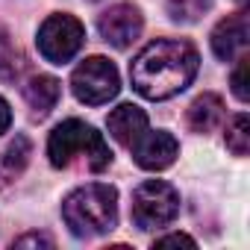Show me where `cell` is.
I'll list each match as a JSON object with an SVG mask.
<instances>
[{"mask_svg":"<svg viewBox=\"0 0 250 250\" xmlns=\"http://www.w3.org/2000/svg\"><path fill=\"white\" fill-rule=\"evenodd\" d=\"M227 147L235 156H247V150H250V118L244 112L229 121V127H227Z\"/></svg>","mask_w":250,"mask_h":250,"instance_id":"cell-15","label":"cell"},{"mask_svg":"<svg viewBox=\"0 0 250 250\" xmlns=\"http://www.w3.org/2000/svg\"><path fill=\"white\" fill-rule=\"evenodd\" d=\"M247 36H250V24H247V12H235L227 15L215 30H212V50L221 62H232L238 56L247 53Z\"/></svg>","mask_w":250,"mask_h":250,"instance_id":"cell-9","label":"cell"},{"mask_svg":"<svg viewBox=\"0 0 250 250\" xmlns=\"http://www.w3.org/2000/svg\"><path fill=\"white\" fill-rule=\"evenodd\" d=\"M39 53L53 62V65H65L71 62L83 42H85V27L74 18V15H50L42 27H39Z\"/></svg>","mask_w":250,"mask_h":250,"instance_id":"cell-5","label":"cell"},{"mask_svg":"<svg viewBox=\"0 0 250 250\" xmlns=\"http://www.w3.org/2000/svg\"><path fill=\"white\" fill-rule=\"evenodd\" d=\"M9 124H12V109H9V103L3 97H0V136L9 130Z\"/></svg>","mask_w":250,"mask_h":250,"instance_id":"cell-20","label":"cell"},{"mask_svg":"<svg viewBox=\"0 0 250 250\" xmlns=\"http://www.w3.org/2000/svg\"><path fill=\"white\" fill-rule=\"evenodd\" d=\"M30 153H33V145H30L27 136H15L3 150H0V186H6L15 177H21V171L30 162Z\"/></svg>","mask_w":250,"mask_h":250,"instance_id":"cell-13","label":"cell"},{"mask_svg":"<svg viewBox=\"0 0 250 250\" xmlns=\"http://www.w3.org/2000/svg\"><path fill=\"white\" fill-rule=\"evenodd\" d=\"M212 6V0H168V12L180 24H194L200 21Z\"/></svg>","mask_w":250,"mask_h":250,"instance_id":"cell-16","label":"cell"},{"mask_svg":"<svg viewBox=\"0 0 250 250\" xmlns=\"http://www.w3.org/2000/svg\"><path fill=\"white\" fill-rule=\"evenodd\" d=\"M159 247H171V244H186V247H194V238L186 235V232H174V235H165V238H156Z\"/></svg>","mask_w":250,"mask_h":250,"instance_id":"cell-19","label":"cell"},{"mask_svg":"<svg viewBox=\"0 0 250 250\" xmlns=\"http://www.w3.org/2000/svg\"><path fill=\"white\" fill-rule=\"evenodd\" d=\"M21 71H24V56H21V50L12 44L9 36L0 33V80H3V83H12V80L21 77Z\"/></svg>","mask_w":250,"mask_h":250,"instance_id":"cell-14","label":"cell"},{"mask_svg":"<svg viewBox=\"0 0 250 250\" xmlns=\"http://www.w3.org/2000/svg\"><path fill=\"white\" fill-rule=\"evenodd\" d=\"M180 215V191L162 180H147L133 191V221L139 229L168 227Z\"/></svg>","mask_w":250,"mask_h":250,"instance_id":"cell-4","label":"cell"},{"mask_svg":"<svg viewBox=\"0 0 250 250\" xmlns=\"http://www.w3.org/2000/svg\"><path fill=\"white\" fill-rule=\"evenodd\" d=\"M200 56L188 42L156 39L130 65L133 88L147 100H168L191 85L197 77Z\"/></svg>","mask_w":250,"mask_h":250,"instance_id":"cell-1","label":"cell"},{"mask_svg":"<svg viewBox=\"0 0 250 250\" xmlns=\"http://www.w3.org/2000/svg\"><path fill=\"white\" fill-rule=\"evenodd\" d=\"M62 218L71 227V232L80 238L103 235L118 221V191L112 186H103V183L83 186L65 197Z\"/></svg>","mask_w":250,"mask_h":250,"instance_id":"cell-3","label":"cell"},{"mask_svg":"<svg viewBox=\"0 0 250 250\" xmlns=\"http://www.w3.org/2000/svg\"><path fill=\"white\" fill-rule=\"evenodd\" d=\"M15 247H53V238L44 232H27V235L15 238Z\"/></svg>","mask_w":250,"mask_h":250,"instance_id":"cell-18","label":"cell"},{"mask_svg":"<svg viewBox=\"0 0 250 250\" xmlns=\"http://www.w3.org/2000/svg\"><path fill=\"white\" fill-rule=\"evenodd\" d=\"M247 68H250V59H247V53H244V56H238V68H235V74H232V94H235L241 103H247V97H250V91H247Z\"/></svg>","mask_w":250,"mask_h":250,"instance_id":"cell-17","label":"cell"},{"mask_svg":"<svg viewBox=\"0 0 250 250\" xmlns=\"http://www.w3.org/2000/svg\"><path fill=\"white\" fill-rule=\"evenodd\" d=\"M221 121H224V100L218 94H212V91L200 94L188 106V127L194 133H212Z\"/></svg>","mask_w":250,"mask_h":250,"instance_id":"cell-12","label":"cell"},{"mask_svg":"<svg viewBox=\"0 0 250 250\" xmlns=\"http://www.w3.org/2000/svg\"><path fill=\"white\" fill-rule=\"evenodd\" d=\"M106 127H109V136H112L118 145L130 147V145L147 130V115H145V109H139V106H133V103H121L118 109L109 112Z\"/></svg>","mask_w":250,"mask_h":250,"instance_id":"cell-10","label":"cell"},{"mask_svg":"<svg viewBox=\"0 0 250 250\" xmlns=\"http://www.w3.org/2000/svg\"><path fill=\"white\" fill-rule=\"evenodd\" d=\"M47 156L53 168H85V171H106L112 162V150L103 136L85 121L68 118L50 133Z\"/></svg>","mask_w":250,"mask_h":250,"instance_id":"cell-2","label":"cell"},{"mask_svg":"<svg viewBox=\"0 0 250 250\" xmlns=\"http://www.w3.org/2000/svg\"><path fill=\"white\" fill-rule=\"evenodd\" d=\"M130 150H133V159H136L145 171H162V168L174 165V159L180 156L177 139H174L171 133H162V130H156V133H147V130H145V133L130 145Z\"/></svg>","mask_w":250,"mask_h":250,"instance_id":"cell-8","label":"cell"},{"mask_svg":"<svg viewBox=\"0 0 250 250\" xmlns=\"http://www.w3.org/2000/svg\"><path fill=\"white\" fill-rule=\"evenodd\" d=\"M59 94H62L59 80H53V77H47V74H36V77H30L27 85H24V100H27V106H30L36 115H47V112L59 103Z\"/></svg>","mask_w":250,"mask_h":250,"instance_id":"cell-11","label":"cell"},{"mask_svg":"<svg viewBox=\"0 0 250 250\" xmlns=\"http://www.w3.org/2000/svg\"><path fill=\"white\" fill-rule=\"evenodd\" d=\"M71 88H74L77 100H83L88 106H103L121 88L118 68L109 59H103V56H91V59L77 65V71L71 77Z\"/></svg>","mask_w":250,"mask_h":250,"instance_id":"cell-6","label":"cell"},{"mask_svg":"<svg viewBox=\"0 0 250 250\" xmlns=\"http://www.w3.org/2000/svg\"><path fill=\"white\" fill-rule=\"evenodd\" d=\"M142 27H145L142 12L133 3H115L97 18V30L103 42H109L112 47H130L139 39Z\"/></svg>","mask_w":250,"mask_h":250,"instance_id":"cell-7","label":"cell"}]
</instances>
